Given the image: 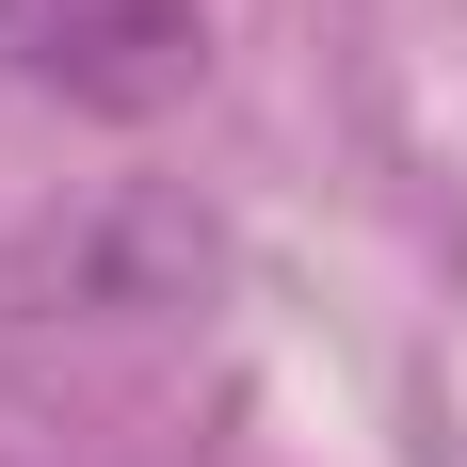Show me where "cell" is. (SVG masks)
<instances>
[{"label": "cell", "instance_id": "obj_1", "mask_svg": "<svg viewBox=\"0 0 467 467\" xmlns=\"http://www.w3.org/2000/svg\"><path fill=\"white\" fill-rule=\"evenodd\" d=\"M0 48L81 113H178L210 65V16L193 0H0Z\"/></svg>", "mask_w": 467, "mask_h": 467}]
</instances>
